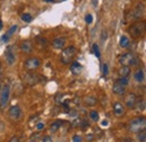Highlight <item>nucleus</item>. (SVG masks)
I'll use <instances>...</instances> for the list:
<instances>
[{
	"mask_svg": "<svg viewBox=\"0 0 146 142\" xmlns=\"http://www.w3.org/2000/svg\"><path fill=\"white\" fill-rule=\"evenodd\" d=\"M119 63L124 66H137L139 64V58L133 53H125L119 57Z\"/></svg>",
	"mask_w": 146,
	"mask_h": 142,
	"instance_id": "f257e3e1",
	"label": "nucleus"
},
{
	"mask_svg": "<svg viewBox=\"0 0 146 142\" xmlns=\"http://www.w3.org/2000/svg\"><path fill=\"white\" fill-rule=\"evenodd\" d=\"M146 128V119L144 116L142 118H136L134 120L130 121V123L128 125V130L133 133H137L139 131L145 130Z\"/></svg>",
	"mask_w": 146,
	"mask_h": 142,
	"instance_id": "f03ea898",
	"label": "nucleus"
},
{
	"mask_svg": "<svg viewBox=\"0 0 146 142\" xmlns=\"http://www.w3.org/2000/svg\"><path fill=\"white\" fill-rule=\"evenodd\" d=\"M76 55V48L74 46H69L63 49L61 54V60L63 64H70Z\"/></svg>",
	"mask_w": 146,
	"mask_h": 142,
	"instance_id": "7ed1b4c3",
	"label": "nucleus"
},
{
	"mask_svg": "<svg viewBox=\"0 0 146 142\" xmlns=\"http://www.w3.org/2000/svg\"><path fill=\"white\" fill-rule=\"evenodd\" d=\"M144 30H145V24L144 22H135L128 29L130 36L134 37V38H139L141 36L143 35Z\"/></svg>",
	"mask_w": 146,
	"mask_h": 142,
	"instance_id": "20e7f679",
	"label": "nucleus"
},
{
	"mask_svg": "<svg viewBox=\"0 0 146 142\" xmlns=\"http://www.w3.org/2000/svg\"><path fill=\"white\" fill-rule=\"evenodd\" d=\"M0 93V108H6L10 99V87L8 85H5L3 87H1Z\"/></svg>",
	"mask_w": 146,
	"mask_h": 142,
	"instance_id": "39448f33",
	"label": "nucleus"
},
{
	"mask_svg": "<svg viewBox=\"0 0 146 142\" xmlns=\"http://www.w3.org/2000/svg\"><path fill=\"white\" fill-rule=\"evenodd\" d=\"M23 115H24L23 110L20 108L19 105H13V106L9 107V110H8V116L13 121H19V120H21Z\"/></svg>",
	"mask_w": 146,
	"mask_h": 142,
	"instance_id": "423d86ee",
	"label": "nucleus"
},
{
	"mask_svg": "<svg viewBox=\"0 0 146 142\" xmlns=\"http://www.w3.org/2000/svg\"><path fill=\"white\" fill-rule=\"evenodd\" d=\"M5 57L8 66H11L16 63V47L15 46H8L6 52H5Z\"/></svg>",
	"mask_w": 146,
	"mask_h": 142,
	"instance_id": "0eeeda50",
	"label": "nucleus"
},
{
	"mask_svg": "<svg viewBox=\"0 0 146 142\" xmlns=\"http://www.w3.org/2000/svg\"><path fill=\"white\" fill-rule=\"evenodd\" d=\"M24 81H25V83H26L27 85H29V86H34V85H36L37 83H39L40 77L37 75L36 73H34V72H28V73L25 74V76H24Z\"/></svg>",
	"mask_w": 146,
	"mask_h": 142,
	"instance_id": "6e6552de",
	"label": "nucleus"
},
{
	"mask_svg": "<svg viewBox=\"0 0 146 142\" xmlns=\"http://www.w3.org/2000/svg\"><path fill=\"white\" fill-rule=\"evenodd\" d=\"M40 59L37 57H29L28 59H26L25 62V68L28 71H34L40 66Z\"/></svg>",
	"mask_w": 146,
	"mask_h": 142,
	"instance_id": "1a4fd4ad",
	"label": "nucleus"
},
{
	"mask_svg": "<svg viewBox=\"0 0 146 142\" xmlns=\"http://www.w3.org/2000/svg\"><path fill=\"white\" fill-rule=\"evenodd\" d=\"M144 9H145V7H144V5L143 3H137L136 6H135V8L133 9V11H131V15H130V17L133 20H138V19H141V17L143 16V14H144Z\"/></svg>",
	"mask_w": 146,
	"mask_h": 142,
	"instance_id": "9d476101",
	"label": "nucleus"
},
{
	"mask_svg": "<svg viewBox=\"0 0 146 142\" xmlns=\"http://www.w3.org/2000/svg\"><path fill=\"white\" fill-rule=\"evenodd\" d=\"M136 102H137V97H136V95L134 93H129L128 95H126V97H125V104H126L127 107L134 108Z\"/></svg>",
	"mask_w": 146,
	"mask_h": 142,
	"instance_id": "9b49d317",
	"label": "nucleus"
},
{
	"mask_svg": "<svg viewBox=\"0 0 146 142\" xmlns=\"http://www.w3.org/2000/svg\"><path fill=\"white\" fill-rule=\"evenodd\" d=\"M126 92V86L121 85L120 83L116 82L113 85H112V93L116 94V95H124Z\"/></svg>",
	"mask_w": 146,
	"mask_h": 142,
	"instance_id": "f8f14e48",
	"label": "nucleus"
},
{
	"mask_svg": "<svg viewBox=\"0 0 146 142\" xmlns=\"http://www.w3.org/2000/svg\"><path fill=\"white\" fill-rule=\"evenodd\" d=\"M113 113H115V115L118 116V118L123 116V115L125 114V107H124V105H123L121 103H119V102L113 103Z\"/></svg>",
	"mask_w": 146,
	"mask_h": 142,
	"instance_id": "ddd939ff",
	"label": "nucleus"
},
{
	"mask_svg": "<svg viewBox=\"0 0 146 142\" xmlns=\"http://www.w3.org/2000/svg\"><path fill=\"white\" fill-rule=\"evenodd\" d=\"M65 43H66V39L64 37H56L53 40L52 45L55 49H62L65 46Z\"/></svg>",
	"mask_w": 146,
	"mask_h": 142,
	"instance_id": "4468645a",
	"label": "nucleus"
},
{
	"mask_svg": "<svg viewBox=\"0 0 146 142\" xmlns=\"http://www.w3.org/2000/svg\"><path fill=\"white\" fill-rule=\"evenodd\" d=\"M82 65L79 63V62H71V66H70V70L72 72L73 75H79L81 72H82Z\"/></svg>",
	"mask_w": 146,
	"mask_h": 142,
	"instance_id": "2eb2a0df",
	"label": "nucleus"
},
{
	"mask_svg": "<svg viewBox=\"0 0 146 142\" xmlns=\"http://www.w3.org/2000/svg\"><path fill=\"white\" fill-rule=\"evenodd\" d=\"M20 49L21 52L26 54H29L33 49V44L29 41V40H24L21 44H20Z\"/></svg>",
	"mask_w": 146,
	"mask_h": 142,
	"instance_id": "dca6fc26",
	"label": "nucleus"
},
{
	"mask_svg": "<svg viewBox=\"0 0 146 142\" xmlns=\"http://www.w3.org/2000/svg\"><path fill=\"white\" fill-rule=\"evenodd\" d=\"M134 78L137 83H143L145 81V73L143 70H138V71L135 72L134 74Z\"/></svg>",
	"mask_w": 146,
	"mask_h": 142,
	"instance_id": "f3484780",
	"label": "nucleus"
},
{
	"mask_svg": "<svg viewBox=\"0 0 146 142\" xmlns=\"http://www.w3.org/2000/svg\"><path fill=\"white\" fill-rule=\"evenodd\" d=\"M130 74V67L129 66H124L121 65V67L118 70V75L119 77H128Z\"/></svg>",
	"mask_w": 146,
	"mask_h": 142,
	"instance_id": "a211bd4d",
	"label": "nucleus"
},
{
	"mask_svg": "<svg viewBox=\"0 0 146 142\" xmlns=\"http://www.w3.org/2000/svg\"><path fill=\"white\" fill-rule=\"evenodd\" d=\"M119 45L121 48H128L129 45H130V40L127 36H121L120 37V40H119Z\"/></svg>",
	"mask_w": 146,
	"mask_h": 142,
	"instance_id": "6ab92c4d",
	"label": "nucleus"
},
{
	"mask_svg": "<svg viewBox=\"0 0 146 142\" xmlns=\"http://www.w3.org/2000/svg\"><path fill=\"white\" fill-rule=\"evenodd\" d=\"M97 102H98V100H97V97H94V96H87V97L84 99V104H86V105H89V106L96 105Z\"/></svg>",
	"mask_w": 146,
	"mask_h": 142,
	"instance_id": "aec40b11",
	"label": "nucleus"
},
{
	"mask_svg": "<svg viewBox=\"0 0 146 142\" xmlns=\"http://www.w3.org/2000/svg\"><path fill=\"white\" fill-rule=\"evenodd\" d=\"M61 124H62V121H60V120L54 121L52 124L50 125V132H51V133H55V132L61 128Z\"/></svg>",
	"mask_w": 146,
	"mask_h": 142,
	"instance_id": "412c9836",
	"label": "nucleus"
},
{
	"mask_svg": "<svg viewBox=\"0 0 146 142\" xmlns=\"http://www.w3.org/2000/svg\"><path fill=\"white\" fill-rule=\"evenodd\" d=\"M137 140H138L139 142H145L146 141L145 130H143V131H139V132H137Z\"/></svg>",
	"mask_w": 146,
	"mask_h": 142,
	"instance_id": "4be33fe9",
	"label": "nucleus"
},
{
	"mask_svg": "<svg viewBox=\"0 0 146 142\" xmlns=\"http://www.w3.org/2000/svg\"><path fill=\"white\" fill-rule=\"evenodd\" d=\"M36 40H37V43H38V45H39L40 47H46V46H47V40H46L45 38H43V37L38 36V37H36Z\"/></svg>",
	"mask_w": 146,
	"mask_h": 142,
	"instance_id": "5701e85b",
	"label": "nucleus"
},
{
	"mask_svg": "<svg viewBox=\"0 0 146 142\" xmlns=\"http://www.w3.org/2000/svg\"><path fill=\"white\" fill-rule=\"evenodd\" d=\"M89 115H90V119H91L92 121H94V122L99 121V113H98L97 111H94V110H93V111H91Z\"/></svg>",
	"mask_w": 146,
	"mask_h": 142,
	"instance_id": "b1692460",
	"label": "nucleus"
},
{
	"mask_svg": "<svg viewBox=\"0 0 146 142\" xmlns=\"http://www.w3.org/2000/svg\"><path fill=\"white\" fill-rule=\"evenodd\" d=\"M21 20L25 21V22H31L33 20V17L31 14H23L21 15Z\"/></svg>",
	"mask_w": 146,
	"mask_h": 142,
	"instance_id": "393cba45",
	"label": "nucleus"
},
{
	"mask_svg": "<svg viewBox=\"0 0 146 142\" xmlns=\"http://www.w3.org/2000/svg\"><path fill=\"white\" fill-rule=\"evenodd\" d=\"M17 29H18V26H17V25H14V26H11V27L8 29V32H7V35L10 37V36L14 35V34L17 32Z\"/></svg>",
	"mask_w": 146,
	"mask_h": 142,
	"instance_id": "a878e982",
	"label": "nucleus"
},
{
	"mask_svg": "<svg viewBox=\"0 0 146 142\" xmlns=\"http://www.w3.org/2000/svg\"><path fill=\"white\" fill-rule=\"evenodd\" d=\"M117 82L120 83V84L124 85V86H127L128 84H129V80H128V77H119V78L117 80Z\"/></svg>",
	"mask_w": 146,
	"mask_h": 142,
	"instance_id": "bb28decb",
	"label": "nucleus"
},
{
	"mask_svg": "<svg viewBox=\"0 0 146 142\" xmlns=\"http://www.w3.org/2000/svg\"><path fill=\"white\" fill-rule=\"evenodd\" d=\"M135 106L137 107V110L138 111H144L145 110V101L144 100H142L141 102H136V104H135Z\"/></svg>",
	"mask_w": 146,
	"mask_h": 142,
	"instance_id": "cd10ccee",
	"label": "nucleus"
},
{
	"mask_svg": "<svg viewBox=\"0 0 146 142\" xmlns=\"http://www.w3.org/2000/svg\"><path fill=\"white\" fill-rule=\"evenodd\" d=\"M92 49H93V53H94V55H96L98 58H100V49H99V46H98L97 44H93Z\"/></svg>",
	"mask_w": 146,
	"mask_h": 142,
	"instance_id": "c85d7f7f",
	"label": "nucleus"
},
{
	"mask_svg": "<svg viewBox=\"0 0 146 142\" xmlns=\"http://www.w3.org/2000/svg\"><path fill=\"white\" fill-rule=\"evenodd\" d=\"M79 126L82 129V130H84L86 128H89V123L86 121V120H80V123H79Z\"/></svg>",
	"mask_w": 146,
	"mask_h": 142,
	"instance_id": "c756f323",
	"label": "nucleus"
},
{
	"mask_svg": "<svg viewBox=\"0 0 146 142\" xmlns=\"http://www.w3.org/2000/svg\"><path fill=\"white\" fill-rule=\"evenodd\" d=\"M73 142H82V137L81 135H74L72 139Z\"/></svg>",
	"mask_w": 146,
	"mask_h": 142,
	"instance_id": "7c9ffc66",
	"label": "nucleus"
},
{
	"mask_svg": "<svg viewBox=\"0 0 146 142\" xmlns=\"http://www.w3.org/2000/svg\"><path fill=\"white\" fill-rule=\"evenodd\" d=\"M92 20H93L92 15H87V16H86V22H87V24H89V25H90V24L92 22Z\"/></svg>",
	"mask_w": 146,
	"mask_h": 142,
	"instance_id": "2f4dec72",
	"label": "nucleus"
},
{
	"mask_svg": "<svg viewBox=\"0 0 146 142\" xmlns=\"http://www.w3.org/2000/svg\"><path fill=\"white\" fill-rule=\"evenodd\" d=\"M102 73H104V75H108V65L107 64L102 65Z\"/></svg>",
	"mask_w": 146,
	"mask_h": 142,
	"instance_id": "473e14b6",
	"label": "nucleus"
},
{
	"mask_svg": "<svg viewBox=\"0 0 146 142\" xmlns=\"http://www.w3.org/2000/svg\"><path fill=\"white\" fill-rule=\"evenodd\" d=\"M42 142H53V139H52L50 135H45V137L43 138Z\"/></svg>",
	"mask_w": 146,
	"mask_h": 142,
	"instance_id": "72a5a7b5",
	"label": "nucleus"
},
{
	"mask_svg": "<svg viewBox=\"0 0 146 142\" xmlns=\"http://www.w3.org/2000/svg\"><path fill=\"white\" fill-rule=\"evenodd\" d=\"M44 126H45V124H44L43 122H38V123L36 124V129L37 130H43Z\"/></svg>",
	"mask_w": 146,
	"mask_h": 142,
	"instance_id": "f704fd0d",
	"label": "nucleus"
},
{
	"mask_svg": "<svg viewBox=\"0 0 146 142\" xmlns=\"http://www.w3.org/2000/svg\"><path fill=\"white\" fill-rule=\"evenodd\" d=\"M93 139H94V135H93L92 133H89V134L87 135V141L91 142V141H93Z\"/></svg>",
	"mask_w": 146,
	"mask_h": 142,
	"instance_id": "c9c22d12",
	"label": "nucleus"
},
{
	"mask_svg": "<svg viewBox=\"0 0 146 142\" xmlns=\"http://www.w3.org/2000/svg\"><path fill=\"white\" fill-rule=\"evenodd\" d=\"M9 38H10L9 36L7 35V34H5V35L1 37V41H8V40H9Z\"/></svg>",
	"mask_w": 146,
	"mask_h": 142,
	"instance_id": "e433bc0d",
	"label": "nucleus"
},
{
	"mask_svg": "<svg viewBox=\"0 0 146 142\" xmlns=\"http://www.w3.org/2000/svg\"><path fill=\"white\" fill-rule=\"evenodd\" d=\"M9 142H19V139L17 137H13V138L9 140Z\"/></svg>",
	"mask_w": 146,
	"mask_h": 142,
	"instance_id": "4c0bfd02",
	"label": "nucleus"
},
{
	"mask_svg": "<svg viewBox=\"0 0 146 142\" xmlns=\"http://www.w3.org/2000/svg\"><path fill=\"white\" fill-rule=\"evenodd\" d=\"M101 125H102V126H107V125H108V121H107V120H104V121L101 122Z\"/></svg>",
	"mask_w": 146,
	"mask_h": 142,
	"instance_id": "58836bf2",
	"label": "nucleus"
},
{
	"mask_svg": "<svg viewBox=\"0 0 146 142\" xmlns=\"http://www.w3.org/2000/svg\"><path fill=\"white\" fill-rule=\"evenodd\" d=\"M2 26H3V25H2V21H1V20H0V30H1V29H2Z\"/></svg>",
	"mask_w": 146,
	"mask_h": 142,
	"instance_id": "ea45409f",
	"label": "nucleus"
},
{
	"mask_svg": "<svg viewBox=\"0 0 146 142\" xmlns=\"http://www.w3.org/2000/svg\"><path fill=\"white\" fill-rule=\"evenodd\" d=\"M45 1H46V2H53L54 0H45Z\"/></svg>",
	"mask_w": 146,
	"mask_h": 142,
	"instance_id": "a19ab883",
	"label": "nucleus"
},
{
	"mask_svg": "<svg viewBox=\"0 0 146 142\" xmlns=\"http://www.w3.org/2000/svg\"><path fill=\"white\" fill-rule=\"evenodd\" d=\"M28 142H36L35 140H31V141H28Z\"/></svg>",
	"mask_w": 146,
	"mask_h": 142,
	"instance_id": "79ce46f5",
	"label": "nucleus"
},
{
	"mask_svg": "<svg viewBox=\"0 0 146 142\" xmlns=\"http://www.w3.org/2000/svg\"><path fill=\"white\" fill-rule=\"evenodd\" d=\"M0 91H1V83H0Z\"/></svg>",
	"mask_w": 146,
	"mask_h": 142,
	"instance_id": "37998d69",
	"label": "nucleus"
},
{
	"mask_svg": "<svg viewBox=\"0 0 146 142\" xmlns=\"http://www.w3.org/2000/svg\"><path fill=\"white\" fill-rule=\"evenodd\" d=\"M63 1H65V0H63Z\"/></svg>",
	"mask_w": 146,
	"mask_h": 142,
	"instance_id": "c03bdc74",
	"label": "nucleus"
}]
</instances>
